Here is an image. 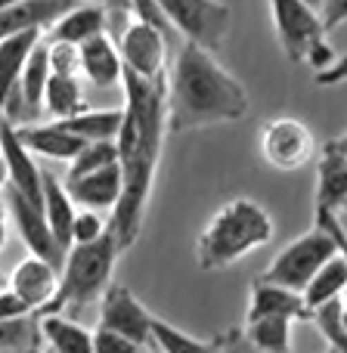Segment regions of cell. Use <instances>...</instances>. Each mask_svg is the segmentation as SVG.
I'll use <instances>...</instances> for the list:
<instances>
[{"label": "cell", "instance_id": "cell-1", "mask_svg": "<svg viewBox=\"0 0 347 353\" xmlns=\"http://www.w3.org/2000/svg\"><path fill=\"white\" fill-rule=\"evenodd\" d=\"M124 121L118 130V168H121V199L112 211L109 223L121 251L137 242L159 174L161 146L168 134V74L165 78H140L124 68Z\"/></svg>", "mask_w": 347, "mask_h": 353}, {"label": "cell", "instance_id": "cell-2", "mask_svg": "<svg viewBox=\"0 0 347 353\" xmlns=\"http://www.w3.org/2000/svg\"><path fill=\"white\" fill-rule=\"evenodd\" d=\"M248 105L245 87L214 59V53L183 43L168 68V134L239 121Z\"/></svg>", "mask_w": 347, "mask_h": 353}, {"label": "cell", "instance_id": "cell-3", "mask_svg": "<svg viewBox=\"0 0 347 353\" xmlns=\"http://www.w3.org/2000/svg\"><path fill=\"white\" fill-rule=\"evenodd\" d=\"M276 236V223L267 208L255 199H232L214 211L208 226L195 242L199 270H224L270 245Z\"/></svg>", "mask_w": 347, "mask_h": 353}, {"label": "cell", "instance_id": "cell-4", "mask_svg": "<svg viewBox=\"0 0 347 353\" xmlns=\"http://www.w3.org/2000/svg\"><path fill=\"white\" fill-rule=\"evenodd\" d=\"M118 254H121V245L112 232V223L97 242L72 245L66 254V263L59 270V292L41 313L81 310V307L99 301L106 288L112 285Z\"/></svg>", "mask_w": 347, "mask_h": 353}, {"label": "cell", "instance_id": "cell-5", "mask_svg": "<svg viewBox=\"0 0 347 353\" xmlns=\"http://www.w3.org/2000/svg\"><path fill=\"white\" fill-rule=\"evenodd\" d=\"M270 19H273L276 37L292 62H307L317 72L329 68L335 62V50L326 41V25L319 19V10L307 0H267Z\"/></svg>", "mask_w": 347, "mask_h": 353}, {"label": "cell", "instance_id": "cell-6", "mask_svg": "<svg viewBox=\"0 0 347 353\" xmlns=\"http://www.w3.org/2000/svg\"><path fill=\"white\" fill-rule=\"evenodd\" d=\"M338 254V239L329 226L317 223L313 230H307L304 236H298L295 242H288L286 248L276 254V261L264 270L261 279L276 282V285L295 288V292H304L307 282L323 270L326 261Z\"/></svg>", "mask_w": 347, "mask_h": 353}, {"label": "cell", "instance_id": "cell-7", "mask_svg": "<svg viewBox=\"0 0 347 353\" xmlns=\"http://www.w3.org/2000/svg\"><path fill=\"white\" fill-rule=\"evenodd\" d=\"M165 16L171 19L174 31L183 34V43L214 50L224 47L226 34L232 25V10L220 0H159Z\"/></svg>", "mask_w": 347, "mask_h": 353}, {"label": "cell", "instance_id": "cell-8", "mask_svg": "<svg viewBox=\"0 0 347 353\" xmlns=\"http://www.w3.org/2000/svg\"><path fill=\"white\" fill-rule=\"evenodd\" d=\"M317 155V137L301 118H270L261 128V159L276 171H298Z\"/></svg>", "mask_w": 347, "mask_h": 353}, {"label": "cell", "instance_id": "cell-9", "mask_svg": "<svg viewBox=\"0 0 347 353\" xmlns=\"http://www.w3.org/2000/svg\"><path fill=\"white\" fill-rule=\"evenodd\" d=\"M118 53L124 59V68L140 78H165L168 74V34L152 28L143 19H134L118 34Z\"/></svg>", "mask_w": 347, "mask_h": 353}, {"label": "cell", "instance_id": "cell-10", "mask_svg": "<svg viewBox=\"0 0 347 353\" xmlns=\"http://www.w3.org/2000/svg\"><path fill=\"white\" fill-rule=\"evenodd\" d=\"M3 201H6V208H10V220L19 230V239L25 242V248L62 270L68 251L56 242L53 230H50V223H47V214H43V205L25 199V195L12 186H3Z\"/></svg>", "mask_w": 347, "mask_h": 353}, {"label": "cell", "instance_id": "cell-11", "mask_svg": "<svg viewBox=\"0 0 347 353\" xmlns=\"http://www.w3.org/2000/svg\"><path fill=\"white\" fill-rule=\"evenodd\" d=\"M152 313L143 307V301L121 282H112L99 298V323L103 329H112L130 341L152 347Z\"/></svg>", "mask_w": 347, "mask_h": 353}, {"label": "cell", "instance_id": "cell-12", "mask_svg": "<svg viewBox=\"0 0 347 353\" xmlns=\"http://www.w3.org/2000/svg\"><path fill=\"white\" fill-rule=\"evenodd\" d=\"M0 159L6 168V186L19 189L25 199L43 205V168L34 161V155L22 146L12 121H0Z\"/></svg>", "mask_w": 347, "mask_h": 353}, {"label": "cell", "instance_id": "cell-13", "mask_svg": "<svg viewBox=\"0 0 347 353\" xmlns=\"http://www.w3.org/2000/svg\"><path fill=\"white\" fill-rule=\"evenodd\" d=\"M10 288L28 310H43L59 292V267H53L50 261L37 254H28L25 261L16 263V270L10 273Z\"/></svg>", "mask_w": 347, "mask_h": 353}, {"label": "cell", "instance_id": "cell-14", "mask_svg": "<svg viewBox=\"0 0 347 353\" xmlns=\"http://www.w3.org/2000/svg\"><path fill=\"white\" fill-rule=\"evenodd\" d=\"M16 134L22 146L37 159H53V161H72L75 155L84 149V140L66 130L59 121L50 124H16Z\"/></svg>", "mask_w": 347, "mask_h": 353}, {"label": "cell", "instance_id": "cell-15", "mask_svg": "<svg viewBox=\"0 0 347 353\" xmlns=\"http://www.w3.org/2000/svg\"><path fill=\"white\" fill-rule=\"evenodd\" d=\"M81 53V74L93 87H115L124 78V59L118 53V43L112 41L109 31L90 37L78 47Z\"/></svg>", "mask_w": 347, "mask_h": 353}, {"label": "cell", "instance_id": "cell-16", "mask_svg": "<svg viewBox=\"0 0 347 353\" xmlns=\"http://www.w3.org/2000/svg\"><path fill=\"white\" fill-rule=\"evenodd\" d=\"M251 316H288L295 323H310V307L304 304V294L295 288L276 285L267 279H255L248 301V319Z\"/></svg>", "mask_w": 347, "mask_h": 353}, {"label": "cell", "instance_id": "cell-17", "mask_svg": "<svg viewBox=\"0 0 347 353\" xmlns=\"http://www.w3.org/2000/svg\"><path fill=\"white\" fill-rule=\"evenodd\" d=\"M66 189L78 208L115 211L118 199H121V168L109 165V168H103V171L75 176V180H66Z\"/></svg>", "mask_w": 347, "mask_h": 353}, {"label": "cell", "instance_id": "cell-18", "mask_svg": "<svg viewBox=\"0 0 347 353\" xmlns=\"http://www.w3.org/2000/svg\"><path fill=\"white\" fill-rule=\"evenodd\" d=\"M347 199V155L335 146V140L326 143L323 159L317 161V195L313 211H341Z\"/></svg>", "mask_w": 347, "mask_h": 353}, {"label": "cell", "instance_id": "cell-19", "mask_svg": "<svg viewBox=\"0 0 347 353\" xmlns=\"http://www.w3.org/2000/svg\"><path fill=\"white\" fill-rule=\"evenodd\" d=\"M78 0H25V3L6 6V10H0V41L16 37L31 28H41V31L50 28Z\"/></svg>", "mask_w": 347, "mask_h": 353}, {"label": "cell", "instance_id": "cell-20", "mask_svg": "<svg viewBox=\"0 0 347 353\" xmlns=\"http://www.w3.org/2000/svg\"><path fill=\"white\" fill-rule=\"evenodd\" d=\"M109 31V12L97 3H75L72 10H66L53 25L47 28L43 41H62V43H75L81 47L84 41Z\"/></svg>", "mask_w": 347, "mask_h": 353}, {"label": "cell", "instance_id": "cell-21", "mask_svg": "<svg viewBox=\"0 0 347 353\" xmlns=\"http://www.w3.org/2000/svg\"><path fill=\"white\" fill-rule=\"evenodd\" d=\"M41 37H43L41 28H31V31H22V34H16V37L0 41V121H3V112H6L10 97L19 90L25 62H28L31 50L41 43Z\"/></svg>", "mask_w": 347, "mask_h": 353}, {"label": "cell", "instance_id": "cell-22", "mask_svg": "<svg viewBox=\"0 0 347 353\" xmlns=\"http://www.w3.org/2000/svg\"><path fill=\"white\" fill-rule=\"evenodd\" d=\"M37 338L50 353H93V332L66 313H41L37 316Z\"/></svg>", "mask_w": 347, "mask_h": 353}, {"label": "cell", "instance_id": "cell-23", "mask_svg": "<svg viewBox=\"0 0 347 353\" xmlns=\"http://www.w3.org/2000/svg\"><path fill=\"white\" fill-rule=\"evenodd\" d=\"M43 214H47V223H50V230H53L56 242L68 251L72 248V226H75L78 208H75L66 183L53 171H47V168H43Z\"/></svg>", "mask_w": 347, "mask_h": 353}, {"label": "cell", "instance_id": "cell-24", "mask_svg": "<svg viewBox=\"0 0 347 353\" xmlns=\"http://www.w3.org/2000/svg\"><path fill=\"white\" fill-rule=\"evenodd\" d=\"M344 292H347V257L341 254V248H338V254L323 263V270L307 282V288L301 294H304V304L310 307V313H313L317 307L329 304V301L344 298Z\"/></svg>", "mask_w": 347, "mask_h": 353}, {"label": "cell", "instance_id": "cell-25", "mask_svg": "<svg viewBox=\"0 0 347 353\" xmlns=\"http://www.w3.org/2000/svg\"><path fill=\"white\" fill-rule=\"evenodd\" d=\"M84 90H81L78 74H50L47 90H43V112L53 121H66V118L84 112Z\"/></svg>", "mask_w": 347, "mask_h": 353}, {"label": "cell", "instance_id": "cell-26", "mask_svg": "<svg viewBox=\"0 0 347 353\" xmlns=\"http://www.w3.org/2000/svg\"><path fill=\"white\" fill-rule=\"evenodd\" d=\"M121 121H124V109H84L59 124L66 130H72L75 137H81L84 143H99V140H118Z\"/></svg>", "mask_w": 347, "mask_h": 353}, {"label": "cell", "instance_id": "cell-27", "mask_svg": "<svg viewBox=\"0 0 347 353\" xmlns=\"http://www.w3.org/2000/svg\"><path fill=\"white\" fill-rule=\"evenodd\" d=\"M47 81H50V56H47V41L41 37V43L31 50L28 62H25V68H22V81H19V97H22L28 115L43 112Z\"/></svg>", "mask_w": 347, "mask_h": 353}, {"label": "cell", "instance_id": "cell-28", "mask_svg": "<svg viewBox=\"0 0 347 353\" xmlns=\"http://www.w3.org/2000/svg\"><path fill=\"white\" fill-rule=\"evenodd\" d=\"M292 325L288 316H251L242 332L264 353H292Z\"/></svg>", "mask_w": 347, "mask_h": 353}, {"label": "cell", "instance_id": "cell-29", "mask_svg": "<svg viewBox=\"0 0 347 353\" xmlns=\"http://www.w3.org/2000/svg\"><path fill=\"white\" fill-rule=\"evenodd\" d=\"M152 347L159 353H220V338L201 341V338L186 335L183 329H174L171 323L155 316L152 319Z\"/></svg>", "mask_w": 347, "mask_h": 353}, {"label": "cell", "instance_id": "cell-30", "mask_svg": "<svg viewBox=\"0 0 347 353\" xmlns=\"http://www.w3.org/2000/svg\"><path fill=\"white\" fill-rule=\"evenodd\" d=\"M109 165H118V146L115 140H99V143H84L78 155L68 165V176L66 180H75V176H84L93 171H103Z\"/></svg>", "mask_w": 347, "mask_h": 353}, {"label": "cell", "instance_id": "cell-31", "mask_svg": "<svg viewBox=\"0 0 347 353\" xmlns=\"http://www.w3.org/2000/svg\"><path fill=\"white\" fill-rule=\"evenodd\" d=\"M310 323L319 329V335L326 338V344H329L332 350L347 353V329H344V319H341V298L317 307L313 316H310Z\"/></svg>", "mask_w": 347, "mask_h": 353}, {"label": "cell", "instance_id": "cell-32", "mask_svg": "<svg viewBox=\"0 0 347 353\" xmlns=\"http://www.w3.org/2000/svg\"><path fill=\"white\" fill-rule=\"evenodd\" d=\"M109 230V220H103V211H90V208H81L75 214V226H72V245H87L97 242L103 232Z\"/></svg>", "mask_w": 347, "mask_h": 353}, {"label": "cell", "instance_id": "cell-33", "mask_svg": "<svg viewBox=\"0 0 347 353\" xmlns=\"http://www.w3.org/2000/svg\"><path fill=\"white\" fill-rule=\"evenodd\" d=\"M0 350H37L34 347V329H31L28 316L0 323Z\"/></svg>", "mask_w": 347, "mask_h": 353}, {"label": "cell", "instance_id": "cell-34", "mask_svg": "<svg viewBox=\"0 0 347 353\" xmlns=\"http://www.w3.org/2000/svg\"><path fill=\"white\" fill-rule=\"evenodd\" d=\"M47 56H50V74H78L81 72V53L75 43L47 41Z\"/></svg>", "mask_w": 347, "mask_h": 353}, {"label": "cell", "instance_id": "cell-35", "mask_svg": "<svg viewBox=\"0 0 347 353\" xmlns=\"http://www.w3.org/2000/svg\"><path fill=\"white\" fill-rule=\"evenodd\" d=\"M146 350L149 347H143V344L130 341V338L118 335L112 329H103V325L93 329V353H146Z\"/></svg>", "mask_w": 347, "mask_h": 353}, {"label": "cell", "instance_id": "cell-36", "mask_svg": "<svg viewBox=\"0 0 347 353\" xmlns=\"http://www.w3.org/2000/svg\"><path fill=\"white\" fill-rule=\"evenodd\" d=\"M319 19H323L326 31L344 25L347 22V0H323V6H319Z\"/></svg>", "mask_w": 347, "mask_h": 353}, {"label": "cell", "instance_id": "cell-37", "mask_svg": "<svg viewBox=\"0 0 347 353\" xmlns=\"http://www.w3.org/2000/svg\"><path fill=\"white\" fill-rule=\"evenodd\" d=\"M28 313L31 310L10 292V288H0V323H6V319H25Z\"/></svg>", "mask_w": 347, "mask_h": 353}, {"label": "cell", "instance_id": "cell-38", "mask_svg": "<svg viewBox=\"0 0 347 353\" xmlns=\"http://www.w3.org/2000/svg\"><path fill=\"white\" fill-rule=\"evenodd\" d=\"M347 81V53L344 56H335V62H332L329 68H323V72H317V84L319 87H338Z\"/></svg>", "mask_w": 347, "mask_h": 353}, {"label": "cell", "instance_id": "cell-39", "mask_svg": "<svg viewBox=\"0 0 347 353\" xmlns=\"http://www.w3.org/2000/svg\"><path fill=\"white\" fill-rule=\"evenodd\" d=\"M220 353H264V350H257L255 344L245 338V332L232 329V332H226V335H220Z\"/></svg>", "mask_w": 347, "mask_h": 353}, {"label": "cell", "instance_id": "cell-40", "mask_svg": "<svg viewBox=\"0 0 347 353\" xmlns=\"http://www.w3.org/2000/svg\"><path fill=\"white\" fill-rule=\"evenodd\" d=\"M6 232H10V208H6L3 192H0V251L6 248Z\"/></svg>", "mask_w": 347, "mask_h": 353}, {"label": "cell", "instance_id": "cell-41", "mask_svg": "<svg viewBox=\"0 0 347 353\" xmlns=\"http://www.w3.org/2000/svg\"><path fill=\"white\" fill-rule=\"evenodd\" d=\"M87 3L103 6L106 12H130V0H87Z\"/></svg>", "mask_w": 347, "mask_h": 353}, {"label": "cell", "instance_id": "cell-42", "mask_svg": "<svg viewBox=\"0 0 347 353\" xmlns=\"http://www.w3.org/2000/svg\"><path fill=\"white\" fill-rule=\"evenodd\" d=\"M6 186V168H3V159H0V192H3Z\"/></svg>", "mask_w": 347, "mask_h": 353}, {"label": "cell", "instance_id": "cell-43", "mask_svg": "<svg viewBox=\"0 0 347 353\" xmlns=\"http://www.w3.org/2000/svg\"><path fill=\"white\" fill-rule=\"evenodd\" d=\"M335 146H338V149H341V152L347 155V134H344V137H338V140H335Z\"/></svg>", "mask_w": 347, "mask_h": 353}, {"label": "cell", "instance_id": "cell-44", "mask_svg": "<svg viewBox=\"0 0 347 353\" xmlns=\"http://www.w3.org/2000/svg\"><path fill=\"white\" fill-rule=\"evenodd\" d=\"M338 226H341V232H344V239H347V214H338Z\"/></svg>", "mask_w": 347, "mask_h": 353}, {"label": "cell", "instance_id": "cell-45", "mask_svg": "<svg viewBox=\"0 0 347 353\" xmlns=\"http://www.w3.org/2000/svg\"><path fill=\"white\" fill-rule=\"evenodd\" d=\"M16 3H25V0H0V10H6V6H16Z\"/></svg>", "mask_w": 347, "mask_h": 353}, {"label": "cell", "instance_id": "cell-46", "mask_svg": "<svg viewBox=\"0 0 347 353\" xmlns=\"http://www.w3.org/2000/svg\"><path fill=\"white\" fill-rule=\"evenodd\" d=\"M341 319H344V329H347V298H341Z\"/></svg>", "mask_w": 347, "mask_h": 353}, {"label": "cell", "instance_id": "cell-47", "mask_svg": "<svg viewBox=\"0 0 347 353\" xmlns=\"http://www.w3.org/2000/svg\"><path fill=\"white\" fill-rule=\"evenodd\" d=\"M0 353H37V350H0Z\"/></svg>", "mask_w": 347, "mask_h": 353}, {"label": "cell", "instance_id": "cell-48", "mask_svg": "<svg viewBox=\"0 0 347 353\" xmlns=\"http://www.w3.org/2000/svg\"><path fill=\"white\" fill-rule=\"evenodd\" d=\"M307 3H310V6H317V10H319V6H323V0H307Z\"/></svg>", "mask_w": 347, "mask_h": 353}, {"label": "cell", "instance_id": "cell-49", "mask_svg": "<svg viewBox=\"0 0 347 353\" xmlns=\"http://www.w3.org/2000/svg\"><path fill=\"white\" fill-rule=\"evenodd\" d=\"M338 214H347V199H344V205H341V211H338Z\"/></svg>", "mask_w": 347, "mask_h": 353}, {"label": "cell", "instance_id": "cell-50", "mask_svg": "<svg viewBox=\"0 0 347 353\" xmlns=\"http://www.w3.org/2000/svg\"><path fill=\"white\" fill-rule=\"evenodd\" d=\"M146 353H159V350H155V347H149V350H146Z\"/></svg>", "mask_w": 347, "mask_h": 353}, {"label": "cell", "instance_id": "cell-51", "mask_svg": "<svg viewBox=\"0 0 347 353\" xmlns=\"http://www.w3.org/2000/svg\"><path fill=\"white\" fill-rule=\"evenodd\" d=\"M326 353H338V350H332V347H329V350H326Z\"/></svg>", "mask_w": 347, "mask_h": 353}]
</instances>
